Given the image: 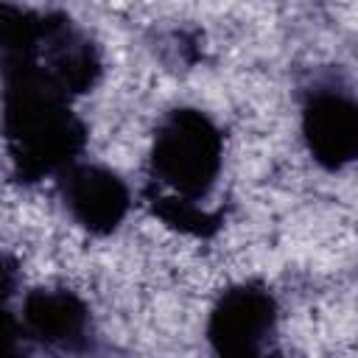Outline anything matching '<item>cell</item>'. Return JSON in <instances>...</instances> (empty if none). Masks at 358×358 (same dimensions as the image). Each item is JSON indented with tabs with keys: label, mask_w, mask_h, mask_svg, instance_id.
Listing matches in <instances>:
<instances>
[{
	"label": "cell",
	"mask_w": 358,
	"mask_h": 358,
	"mask_svg": "<svg viewBox=\"0 0 358 358\" xmlns=\"http://www.w3.org/2000/svg\"><path fill=\"white\" fill-rule=\"evenodd\" d=\"M3 73V137L22 182L62 173L78 159L87 126L70 109V95L45 73L36 56L0 62Z\"/></svg>",
	"instance_id": "1"
},
{
	"label": "cell",
	"mask_w": 358,
	"mask_h": 358,
	"mask_svg": "<svg viewBox=\"0 0 358 358\" xmlns=\"http://www.w3.org/2000/svg\"><path fill=\"white\" fill-rule=\"evenodd\" d=\"M224 165V134L199 109H173L157 129L151 145V173L182 199L201 201Z\"/></svg>",
	"instance_id": "2"
},
{
	"label": "cell",
	"mask_w": 358,
	"mask_h": 358,
	"mask_svg": "<svg viewBox=\"0 0 358 358\" xmlns=\"http://www.w3.org/2000/svg\"><path fill=\"white\" fill-rule=\"evenodd\" d=\"M277 327V299L263 282L227 288L210 310L207 338L218 355H257Z\"/></svg>",
	"instance_id": "3"
},
{
	"label": "cell",
	"mask_w": 358,
	"mask_h": 358,
	"mask_svg": "<svg viewBox=\"0 0 358 358\" xmlns=\"http://www.w3.org/2000/svg\"><path fill=\"white\" fill-rule=\"evenodd\" d=\"M59 193L73 221L92 235L115 232L131 207L129 187L115 171L78 159L59 173Z\"/></svg>",
	"instance_id": "4"
},
{
	"label": "cell",
	"mask_w": 358,
	"mask_h": 358,
	"mask_svg": "<svg viewBox=\"0 0 358 358\" xmlns=\"http://www.w3.org/2000/svg\"><path fill=\"white\" fill-rule=\"evenodd\" d=\"M302 137L313 159L338 171L358 154V106L347 92L316 90L302 106Z\"/></svg>",
	"instance_id": "5"
},
{
	"label": "cell",
	"mask_w": 358,
	"mask_h": 358,
	"mask_svg": "<svg viewBox=\"0 0 358 358\" xmlns=\"http://www.w3.org/2000/svg\"><path fill=\"white\" fill-rule=\"evenodd\" d=\"M90 327V308L64 288H36L22 302V333L50 347H76Z\"/></svg>",
	"instance_id": "6"
},
{
	"label": "cell",
	"mask_w": 358,
	"mask_h": 358,
	"mask_svg": "<svg viewBox=\"0 0 358 358\" xmlns=\"http://www.w3.org/2000/svg\"><path fill=\"white\" fill-rule=\"evenodd\" d=\"M148 201H151V210H154V215L159 221H165L168 227L185 232V235L210 238L221 227V215L204 210L193 199H182L176 193H151Z\"/></svg>",
	"instance_id": "7"
},
{
	"label": "cell",
	"mask_w": 358,
	"mask_h": 358,
	"mask_svg": "<svg viewBox=\"0 0 358 358\" xmlns=\"http://www.w3.org/2000/svg\"><path fill=\"white\" fill-rule=\"evenodd\" d=\"M20 336H22V322H17L0 302V352H14Z\"/></svg>",
	"instance_id": "8"
},
{
	"label": "cell",
	"mask_w": 358,
	"mask_h": 358,
	"mask_svg": "<svg viewBox=\"0 0 358 358\" xmlns=\"http://www.w3.org/2000/svg\"><path fill=\"white\" fill-rule=\"evenodd\" d=\"M17 285H20V268L17 263L0 252V302L6 305L14 294H17Z\"/></svg>",
	"instance_id": "9"
}]
</instances>
